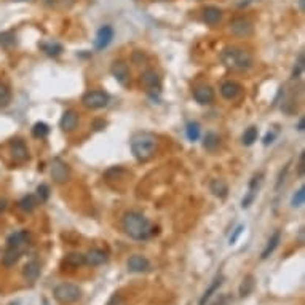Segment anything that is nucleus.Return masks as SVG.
Masks as SVG:
<instances>
[{
    "mask_svg": "<svg viewBox=\"0 0 305 305\" xmlns=\"http://www.w3.org/2000/svg\"><path fill=\"white\" fill-rule=\"evenodd\" d=\"M121 227H123L125 233L129 238L138 240V241L147 240L155 233L152 222L139 211L125 212L123 219H121Z\"/></svg>",
    "mask_w": 305,
    "mask_h": 305,
    "instance_id": "nucleus-1",
    "label": "nucleus"
},
{
    "mask_svg": "<svg viewBox=\"0 0 305 305\" xmlns=\"http://www.w3.org/2000/svg\"><path fill=\"white\" fill-rule=\"evenodd\" d=\"M221 63L224 64V67L233 70V72H245V70L252 69L254 58L246 50L229 45L221 52Z\"/></svg>",
    "mask_w": 305,
    "mask_h": 305,
    "instance_id": "nucleus-2",
    "label": "nucleus"
},
{
    "mask_svg": "<svg viewBox=\"0 0 305 305\" xmlns=\"http://www.w3.org/2000/svg\"><path fill=\"white\" fill-rule=\"evenodd\" d=\"M129 147L138 161H147L155 155L158 149V139L154 133L139 131V133H135L133 138H131Z\"/></svg>",
    "mask_w": 305,
    "mask_h": 305,
    "instance_id": "nucleus-3",
    "label": "nucleus"
},
{
    "mask_svg": "<svg viewBox=\"0 0 305 305\" xmlns=\"http://www.w3.org/2000/svg\"><path fill=\"white\" fill-rule=\"evenodd\" d=\"M55 299L61 303H74L82 297V289L74 283H61L55 288Z\"/></svg>",
    "mask_w": 305,
    "mask_h": 305,
    "instance_id": "nucleus-4",
    "label": "nucleus"
},
{
    "mask_svg": "<svg viewBox=\"0 0 305 305\" xmlns=\"http://www.w3.org/2000/svg\"><path fill=\"white\" fill-rule=\"evenodd\" d=\"M109 95L106 91H101V90H93V91H88V93L83 95L82 98V104L86 109L91 110H98V109H103L109 104Z\"/></svg>",
    "mask_w": 305,
    "mask_h": 305,
    "instance_id": "nucleus-5",
    "label": "nucleus"
},
{
    "mask_svg": "<svg viewBox=\"0 0 305 305\" xmlns=\"http://www.w3.org/2000/svg\"><path fill=\"white\" fill-rule=\"evenodd\" d=\"M110 72L121 86H129L131 72H129V67L125 61H114V63H112V67H110Z\"/></svg>",
    "mask_w": 305,
    "mask_h": 305,
    "instance_id": "nucleus-6",
    "label": "nucleus"
},
{
    "mask_svg": "<svg viewBox=\"0 0 305 305\" xmlns=\"http://www.w3.org/2000/svg\"><path fill=\"white\" fill-rule=\"evenodd\" d=\"M70 176V169L67 166V163L61 158H55L52 161V178L56 184H64V182L69 181Z\"/></svg>",
    "mask_w": 305,
    "mask_h": 305,
    "instance_id": "nucleus-7",
    "label": "nucleus"
},
{
    "mask_svg": "<svg viewBox=\"0 0 305 305\" xmlns=\"http://www.w3.org/2000/svg\"><path fill=\"white\" fill-rule=\"evenodd\" d=\"M230 30H232V34L237 37H248L252 34V23L243 16L235 18L230 21Z\"/></svg>",
    "mask_w": 305,
    "mask_h": 305,
    "instance_id": "nucleus-8",
    "label": "nucleus"
},
{
    "mask_svg": "<svg viewBox=\"0 0 305 305\" xmlns=\"http://www.w3.org/2000/svg\"><path fill=\"white\" fill-rule=\"evenodd\" d=\"M128 270L135 273H146L152 270V264L146 256H142V254H133V256L128 259Z\"/></svg>",
    "mask_w": 305,
    "mask_h": 305,
    "instance_id": "nucleus-9",
    "label": "nucleus"
},
{
    "mask_svg": "<svg viewBox=\"0 0 305 305\" xmlns=\"http://www.w3.org/2000/svg\"><path fill=\"white\" fill-rule=\"evenodd\" d=\"M141 85L147 91H160L161 80L154 69H147L141 74Z\"/></svg>",
    "mask_w": 305,
    "mask_h": 305,
    "instance_id": "nucleus-10",
    "label": "nucleus"
},
{
    "mask_svg": "<svg viewBox=\"0 0 305 305\" xmlns=\"http://www.w3.org/2000/svg\"><path fill=\"white\" fill-rule=\"evenodd\" d=\"M10 150H12V157L16 163H24L29 160V149L23 139H13L10 142Z\"/></svg>",
    "mask_w": 305,
    "mask_h": 305,
    "instance_id": "nucleus-11",
    "label": "nucleus"
},
{
    "mask_svg": "<svg viewBox=\"0 0 305 305\" xmlns=\"http://www.w3.org/2000/svg\"><path fill=\"white\" fill-rule=\"evenodd\" d=\"M114 38V29L110 26H103L98 29L96 38H95V48L96 50H104Z\"/></svg>",
    "mask_w": 305,
    "mask_h": 305,
    "instance_id": "nucleus-12",
    "label": "nucleus"
},
{
    "mask_svg": "<svg viewBox=\"0 0 305 305\" xmlns=\"http://www.w3.org/2000/svg\"><path fill=\"white\" fill-rule=\"evenodd\" d=\"M241 91H243L241 85L238 82H235V80H227V82H224L221 85V95L224 99H227V101L237 99L241 95Z\"/></svg>",
    "mask_w": 305,
    "mask_h": 305,
    "instance_id": "nucleus-13",
    "label": "nucleus"
},
{
    "mask_svg": "<svg viewBox=\"0 0 305 305\" xmlns=\"http://www.w3.org/2000/svg\"><path fill=\"white\" fill-rule=\"evenodd\" d=\"M194 99L201 106H208L214 101V90L208 85H200L194 90Z\"/></svg>",
    "mask_w": 305,
    "mask_h": 305,
    "instance_id": "nucleus-14",
    "label": "nucleus"
},
{
    "mask_svg": "<svg viewBox=\"0 0 305 305\" xmlns=\"http://www.w3.org/2000/svg\"><path fill=\"white\" fill-rule=\"evenodd\" d=\"M107 262V252L103 249L93 248L85 254V264L90 267H99Z\"/></svg>",
    "mask_w": 305,
    "mask_h": 305,
    "instance_id": "nucleus-15",
    "label": "nucleus"
},
{
    "mask_svg": "<svg viewBox=\"0 0 305 305\" xmlns=\"http://www.w3.org/2000/svg\"><path fill=\"white\" fill-rule=\"evenodd\" d=\"M78 125V114L74 110V109H69L66 110L63 117H61V121H59V126L63 131L66 133H70V131H74Z\"/></svg>",
    "mask_w": 305,
    "mask_h": 305,
    "instance_id": "nucleus-16",
    "label": "nucleus"
},
{
    "mask_svg": "<svg viewBox=\"0 0 305 305\" xmlns=\"http://www.w3.org/2000/svg\"><path fill=\"white\" fill-rule=\"evenodd\" d=\"M29 238H30V235H29L27 230H18V232L12 233V235L8 237L7 245H8V248H19V249H23L29 243Z\"/></svg>",
    "mask_w": 305,
    "mask_h": 305,
    "instance_id": "nucleus-17",
    "label": "nucleus"
},
{
    "mask_svg": "<svg viewBox=\"0 0 305 305\" xmlns=\"http://www.w3.org/2000/svg\"><path fill=\"white\" fill-rule=\"evenodd\" d=\"M85 266V256L80 252H69L67 256L63 259V262H61V267H63L64 270L69 269V270H75L78 267Z\"/></svg>",
    "mask_w": 305,
    "mask_h": 305,
    "instance_id": "nucleus-18",
    "label": "nucleus"
},
{
    "mask_svg": "<svg viewBox=\"0 0 305 305\" xmlns=\"http://www.w3.org/2000/svg\"><path fill=\"white\" fill-rule=\"evenodd\" d=\"M222 19V12L221 8L214 7V5H209L206 8H203V21H205L208 26H216L221 23Z\"/></svg>",
    "mask_w": 305,
    "mask_h": 305,
    "instance_id": "nucleus-19",
    "label": "nucleus"
},
{
    "mask_svg": "<svg viewBox=\"0 0 305 305\" xmlns=\"http://www.w3.org/2000/svg\"><path fill=\"white\" fill-rule=\"evenodd\" d=\"M209 190L212 192V195L221 200H224L229 195V186L224 179H212L209 182Z\"/></svg>",
    "mask_w": 305,
    "mask_h": 305,
    "instance_id": "nucleus-20",
    "label": "nucleus"
},
{
    "mask_svg": "<svg viewBox=\"0 0 305 305\" xmlns=\"http://www.w3.org/2000/svg\"><path fill=\"white\" fill-rule=\"evenodd\" d=\"M23 277L30 283L37 281V278L40 277V264L37 260L27 262L24 266V269H23Z\"/></svg>",
    "mask_w": 305,
    "mask_h": 305,
    "instance_id": "nucleus-21",
    "label": "nucleus"
},
{
    "mask_svg": "<svg viewBox=\"0 0 305 305\" xmlns=\"http://www.w3.org/2000/svg\"><path fill=\"white\" fill-rule=\"evenodd\" d=\"M260 178L262 175L259 176H254L251 184H249V190H248V195L241 200V208H248L251 203L254 201V198H256V194H257V187H259V182H260Z\"/></svg>",
    "mask_w": 305,
    "mask_h": 305,
    "instance_id": "nucleus-22",
    "label": "nucleus"
},
{
    "mask_svg": "<svg viewBox=\"0 0 305 305\" xmlns=\"http://www.w3.org/2000/svg\"><path fill=\"white\" fill-rule=\"evenodd\" d=\"M21 256H23V249H19V248H7L5 254L2 256V262H4L5 267H13L15 264L19 259H21Z\"/></svg>",
    "mask_w": 305,
    "mask_h": 305,
    "instance_id": "nucleus-23",
    "label": "nucleus"
},
{
    "mask_svg": "<svg viewBox=\"0 0 305 305\" xmlns=\"http://www.w3.org/2000/svg\"><path fill=\"white\" fill-rule=\"evenodd\" d=\"M280 241H281V232L280 230H277L273 235L270 237V240L267 241V246H266V249L262 251V254H260V257L262 259H267L270 254L275 251L277 248H278V245H280Z\"/></svg>",
    "mask_w": 305,
    "mask_h": 305,
    "instance_id": "nucleus-24",
    "label": "nucleus"
},
{
    "mask_svg": "<svg viewBox=\"0 0 305 305\" xmlns=\"http://www.w3.org/2000/svg\"><path fill=\"white\" fill-rule=\"evenodd\" d=\"M222 281H224V277H216L214 280H212V283L209 284V288L205 291V294L201 296V299H200V305H206V302L212 297V294H214L221 286H222Z\"/></svg>",
    "mask_w": 305,
    "mask_h": 305,
    "instance_id": "nucleus-25",
    "label": "nucleus"
},
{
    "mask_svg": "<svg viewBox=\"0 0 305 305\" xmlns=\"http://www.w3.org/2000/svg\"><path fill=\"white\" fill-rule=\"evenodd\" d=\"M254 288H256V280H254V277L252 275L245 277V278H243V281H241V284H240V288H238L240 297L249 296V294L254 291Z\"/></svg>",
    "mask_w": 305,
    "mask_h": 305,
    "instance_id": "nucleus-26",
    "label": "nucleus"
},
{
    "mask_svg": "<svg viewBox=\"0 0 305 305\" xmlns=\"http://www.w3.org/2000/svg\"><path fill=\"white\" fill-rule=\"evenodd\" d=\"M37 205H38V198L35 195H26V197H23L21 200H19V203H18V206L21 208L23 211H26V212L34 211Z\"/></svg>",
    "mask_w": 305,
    "mask_h": 305,
    "instance_id": "nucleus-27",
    "label": "nucleus"
},
{
    "mask_svg": "<svg viewBox=\"0 0 305 305\" xmlns=\"http://www.w3.org/2000/svg\"><path fill=\"white\" fill-rule=\"evenodd\" d=\"M40 48H42L48 56H59L63 53V45L58 42H43L40 43Z\"/></svg>",
    "mask_w": 305,
    "mask_h": 305,
    "instance_id": "nucleus-28",
    "label": "nucleus"
},
{
    "mask_svg": "<svg viewBox=\"0 0 305 305\" xmlns=\"http://www.w3.org/2000/svg\"><path fill=\"white\" fill-rule=\"evenodd\" d=\"M12 103V90L4 82H0V107H7Z\"/></svg>",
    "mask_w": 305,
    "mask_h": 305,
    "instance_id": "nucleus-29",
    "label": "nucleus"
},
{
    "mask_svg": "<svg viewBox=\"0 0 305 305\" xmlns=\"http://www.w3.org/2000/svg\"><path fill=\"white\" fill-rule=\"evenodd\" d=\"M48 133H50V126L47 123H43V121H37V123L32 126V136L37 138V139L47 138Z\"/></svg>",
    "mask_w": 305,
    "mask_h": 305,
    "instance_id": "nucleus-30",
    "label": "nucleus"
},
{
    "mask_svg": "<svg viewBox=\"0 0 305 305\" xmlns=\"http://www.w3.org/2000/svg\"><path fill=\"white\" fill-rule=\"evenodd\" d=\"M257 135H259V131H257V128L256 126H249L245 133H243V144L245 146H252L254 142L257 141Z\"/></svg>",
    "mask_w": 305,
    "mask_h": 305,
    "instance_id": "nucleus-31",
    "label": "nucleus"
},
{
    "mask_svg": "<svg viewBox=\"0 0 305 305\" xmlns=\"http://www.w3.org/2000/svg\"><path fill=\"white\" fill-rule=\"evenodd\" d=\"M0 45L4 48H12L13 45H16V35L15 32H2L0 34Z\"/></svg>",
    "mask_w": 305,
    "mask_h": 305,
    "instance_id": "nucleus-32",
    "label": "nucleus"
},
{
    "mask_svg": "<svg viewBox=\"0 0 305 305\" xmlns=\"http://www.w3.org/2000/svg\"><path fill=\"white\" fill-rule=\"evenodd\" d=\"M219 142H221V139L216 133H208L205 136V141H203V146H205V149H208V150H214L219 146Z\"/></svg>",
    "mask_w": 305,
    "mask_h": 305,
    "instance_id": "nucleus-33",
    "label": "nucleus"
},
{
    "mask_svg": "<svg viewBox=\"0 0 305 305\" xmlns=\"http://www.w3.org/2000/svg\"><path fill=\"white\" fill-rule=\"evenodd\" d=\"M303 67H305V55L303 52H300L296 61V66H294V70H292V78H297L303 72Z\"/></svg>",
    "mask_w": 305,
    "mask_h": 305,
    "instance_id": "nucleus-34",
    "label": "nucleus"
},
{
    "mask_svg": "<svg viewBox=\"0 0 305 305\" xmlns=\"http://www.w3.org/2000/svg\"><path fill=\"white\" fill-rule=\"evenodd\" d=\"M303 200H305V187L302 186L296 194L292 195V200H291V205L294 206V208H299V206H302L303 205Z\"/></svg>",
    "mask_w": 305,
    "mask_h": 305,
    "instance_id": "nucleus-35",
    "label": "nucleus"
},
{
    "mask_svg": "<svg viewBox=\"0 0 305 305\" xmlns=\"http://www.w3.org/2000/svg\"><path fill=\"white\" fill-rule=\"evenodd\" d=\"M187 138L192 142L200 138V126L197 123H189L187 125Z\"/></svg>",
    "mask_w": 305,
    "mask_h": 305,
    "instance_id": "nucleus-36",
    "label": "nucleus"
},
{
    "mask_svg": "<svg viewBox=\"0 0 305 305\" xmlns=\"http://www.w3.org/2000/svg\"><path fill=\"white\" fill-rule=\"evenodd\" d=\"M48 197H50V187H48L47 184H40V186L37 187V198H38V201H40V203L47 201Z\"/></svg>",
    "mask_w": 305,
    "mask_h": 305,
    "instance_id": "nucleus-37",
    "label": "nucleus"
},
{
    "mask_svg": "<svg viewBox=\"0 0 305 305\" xmlns=\"http://www.w3.org/2000/svg\"><path fill=\"white\" fill-rule=\"evenodd\" d=\"M106 305H126V302H125L123 297H121V294L115 292V294H112V297L107 300Z\"/></svg>",
    "mask_w": 305,
    "mask_h": 305,
    "instance_id": "nucleus-38",
    "label": "nucleus"
},
{
    "mask_svg": "<svg viewBox=\"0 0 305 305\" xmlns=\"http://www.w3.org/2000/svg\"><path fill=\"white\" fill-rule=\"evenodd\" d=\"M243 230H245V226H238L235 230H233V233H232V237L229 238V245H235L237 243V240L240 238V235L243 233Z\"/></svg>",
    "mask_w": 305,
    "mask_h": 305,
    "instance_id": "nucleus-39",
    "label": "nucleus"
},
{
    "mask_svg": "<svg viewBox=\"0 0 305 305\" xmlns=\"http://www.w3.org/2000/svg\"><path fill=\"white\" fill-rule=\"evenodd\" d=\"M288 171H289V163L286 165V166H284V169L280 172V176H278V181H277V190L281 187V184H283V182H284V178H286V175H288Z\"/></svg>",
    "mask_w": 305,
    "mask_h": 305,
    "instance_id": "nucleus-40",
    "label": "nucleus"
},
{
    "mask_svg": "<svg viewBox=\"0 0 305 305\" xmlns=\"http://www.w3.org/2000/svg\"><path fill=\"white\" fill-rule=\"evenodd\" d=\"M305 172V152H300V158H299V176H303Z\"/></svg>",
    "mask_w": 305,
    "mask_h": 305,
    "instance_id": "nucleus-41",
    "label": "nucleus"
},
{
    "mask_svg": "<svg viewBox=\"0 0 305 305\" xmlns=\"http://www.w3.org/2000/svg\"><path fill=\"white\" fill-rule=\"evenodd\" d=\"M275 136H277V133H267V136L264 138V146H269V144H272L273 139H275Z\"/></svg>",
    "mask_w": 305,
    "mask_h": 305,
    "instance_id": "nucleus-42",
    "label": "nucleus"
},
{
    "mask_svg": "<svg viewBox=\"0 0 305 305\" xmlns=\"http://www.w3.org/2000/svg\"><path fill=\"white\" fill-rule=\"evenodd\" d=\"M7 206H8V201H7L5 198H0V212L5 211V209H7Z\"/></svg>",
    "mask_w": 305,
    "mask_h": 305,
    "instance_id": "nucleus-43",
    "label": "nucleus"
},
{
    "mask_svg": "<svg viewBox=\"0 0 305 305\" xmlns=\"http://www.w3.org/2000/svg\"><path fill=\"white\" fill-rule=\"evenodd\" d=\"M297 129H299V131H303V129H305V118H303V117H302V118L299 120V125H297Z\"/></svg>",
    "mask_w": 305,
    "mask_h": 305,
    "instance_id": "nucleus-44",
    "label": "nucleus"
},
{
    "mask_svg": "<svg viewBox=\"0 0 305 305\" xmlns=\"http://www.w3.org/2000/svg\"><path fill=\"white\" fill-rule=\"evenodd\" d=\"M299 5H300V10L303 12V0H299Z\"/></svg>",
    "mask_w": 305,
    "mask_h": 305,
    "instance_id": "nucleus-45",
    "label": "nucleus"
},
{
    "mask_svg": "<svg viewBox=\"0 0 305 305\" xmlns=\"http://www.w3.org/2000/svg\"><path fill=\"white\" fill-rule=\"evenodd\" d=\"M64 2H67V4L70 5V4H74V2H75V0H64Z\"/></svg>",
    "mask_w": 305,
    "mask_h": 305,
    "instance_id": "nucleus-46",
    "label": "nucleus"
},
{
    "mask_svg": "<svg viewBox=\"0 0 305 305\" xmlns=\"http://www.w3.org/2000/svg\"><path fill=\"white\" fill-rule=\"evenodd\" d=\"M155 2H165V0H155Z\"/></svg>",
    "mask_w": 305,
    "mask_h": 305,
    "instance_id": "nucleus-47",
    "label": "nucleus"
},
{
    "mask_svg": "<svg viewBox=\"0 0 305 305\" xmlns=\"http://www.w3.org/2000/svg\"><path fill=\"white\" fill-rule=\"evenodd\" d=\"M18 2H24V0H18Z\"/></svg>",
    "mask_w": 305,
    "mask_h": 305,
    "instance_id": "nucleus-48",
    "label": "nucleus"
}]
</instances>
